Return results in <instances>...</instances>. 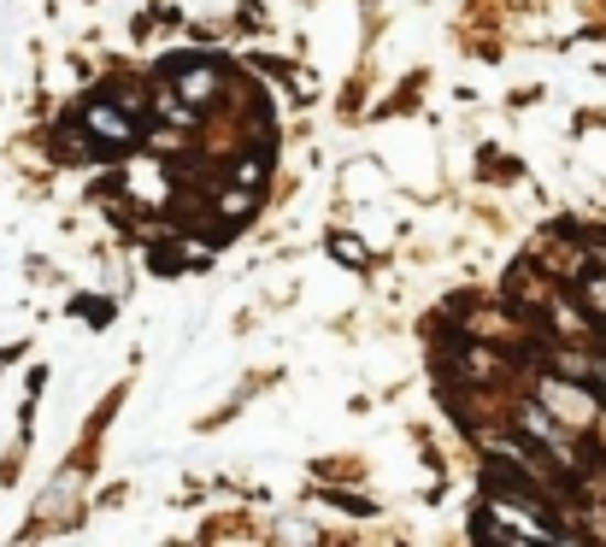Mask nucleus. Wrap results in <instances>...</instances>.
<instances>
[{"mask_svg": "<svg viewBox=\"0 0 606 547\" xmlns=\"http://www.w3.org/2000/svg\"><path fill=\"white\" fill-rule=\"evenodd\" d=\"M459 365H465V378H472V383H495L500 378L489 348H459Z\"/></svg>", "mask_w": 606, "mask_h": 547, "instance_id": "6", "label": "nucleus"}, {"mask_svg": "<svg viewBox=\"0 0 606 547\" xmlns=\"http://www.w3.org/2000/svg\"><path fill=\"white\" fill-rule=\"evenodd\" d=\"M153 177H160V165H136V171H130V195H142V200H165V189H160Z\"/></svg>", "mask_w": 606, "mask_h": 547, "instance_id": "9", "label": "nucleus"}, {"mask_svg": "<svg viewBox=\"0 0 606 547\" xmlns=\"http://www.w3.org/2000/svg\"><path fill=\"white\" fill-rule=\"evenodd\" d=\"M477 536H495V541H565L571 524L553 518L548 494L530 489L524 477H518V483L489 477V494H483V512H477Z\"/></svg>", "mask_w": 606, "mask_h": 547, "instance_id": "1", "label": "nucleus"}, {"mask_svg": "<svg viewBox=\"0 0 606 547\" xmlns=\"http://www.w3.org/2000/svg\"><path fill=\"white\" fill-rule=\"evenodd\" d=\"M171 89H177L188 107H206V100H218L224 72L213 59H177V65H171Z\"/></svg>", "mask_w": 606, "mask_h": 547, "instance_id": "4", "label": "nucleus"}, {"mask_svg": "<svg viewBox=\"0 0 606 547\" xmlns=\"http://www.w3.org/2000/svg\"><path fill=\"white\" fill-rule=\"evenodd\" d=\"M535 401H542L565 430H595V418H600V401L588 395V389L565 383V378H542V383H535Z\"/></svg>", "mask_w": 606, "mask_h": 547, "instance_id": "3", "label": "nucleus"}, {"mask_svg": "<svg viewBox=\"0 0 606 547\" xmlns=\"http://www.w3.org/2000/svg\"><path fill=\"white\" fill-rule=\"evenodd\" d=\"M83 130H89V142H95L100 160L136 147V118H130L125 100H89V107H83Z\"/></svg>", "mask_w": 606, "mask_h": 547, "instance_id": "2", "label": "nucleus"}, {"mask_svg": "<svg viewBox=\"0 0 606 547\" xmlns=\"http://www.w3.org/2000/svg\"><path fill=\"white\" fill-rule=\"evenodd\" d=\"M331 253H342L348 265H366V242L359 236H331Z\"/></svg>", "mask_w": 606, "mask_h": 547, "instance_id": "10", "label": "nucleus"}, {"mask_svg": "<svg viewBox=\"0 0 606 547\" xmlns=\"http://www.w3.org/2000/svg\"><path fill=\"white\" fill-rule=\"evenodd\" d=\"M548 318H553V330H560V336H583V330H588V324H583V313H577L571 300H560V295L548 300Z\"/></svg>", "mask_w": 606, "mask_h": 547, "instance_id": "7", "label": "nucleus"}, {"mask_svg": "<svg viewBox=\"0 0 606 547\" xmlns=\"http://www.w3.org/2000/svg\"><path fill=\"white\" fill-rule=\"evenodd\" d=\"M577 295H583L588 313L606 324V271H577Z\"/></svg>", "mask_w": 606, "mask_h": 547, "instance_id": "5", "label": "nucleus"}, {"mask_svg": "<svg viewBox=\"0 0 606 547\" xmlns=\"http://www.w3.org/2000/svg\"><path fill=\"white\" fill-rule=\"evenodd\" d=\"M595 383L606 389V359H595Z\"/></svg>", "mask_w": 606, "mask_h": 547, "instance_id": "11", "label": "nucleus"}, {"mask_svg": "<svg viewBox=\"0 0 606 547\" xmlns=\"http://www.w3.org/2000/svg\"><path fill=\"white\" fill-rule=\"evenodd\" d=\"M253 200H259V195H253V183H248V189L236 183V189H224V195H218V212H224V218H248V212H253Z\"/></svg>", "mask_w": 606, "mask_h": 547, "instance_id": "8", "label": "nucleus"}]
</instances>
